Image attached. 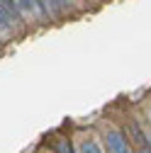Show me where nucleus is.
I'll use <instances>...</instances> for the list:
<instances>
[{
  "mask_svg": "<svg viewBox=\"0 0 151 153\" xmlns=\"http://www.w3.org/2000/svg\"><path fill=\"white\" fill-rule=\"evenodd\" d=\"M107 153H132V146H129V139H127V134L117 131V129H112L107 131Z\"/></svg>",
  "mask_w": 151,
  "mask_h": 153,
  "instance_id": "nucleus-1",
  "label": "nucleus"
},
{
  "mask_svg": "<svg viewBox=\"0 0 151 153\" xmlns=\"http://www.w3.org/2000/svg\"><path fill=\"white\" fill-rule=\"evenodd\" d=\"M12 20H10V15L3 10V7H0V39H7V36L12 34Z\"/></svg>",
  "mask_w": 151,
  "mask_h": 153,
  "instance_id": "nucleus-2",
  "label": "nucleus"
},
{
  "mask_svg": "<svg viewBox=\"0 0 151 153\" xmlns=\"http://www.w3.org/2000/svg\"><path fill=\"white\" fill-rule=\"evenodd\" d=\"M37 10V0H17V12H22V15H34Z\"/></svg>",
  "mask_w": 151,
  "mask_h": 153,
  "instance_id": "nucleus-3",
  "label": "nucleus"
},
{
  "mask_svg": "<svg viewBox=\"0 0 151 153\" xmlns=\"http://www.w3.org/2000/svg\"><path fill=\"white\" fill-rule=\"evenodd\" d=\"M0 7H3L12 20H20V12H17V5H15V0H0Z\"/></svg>",
  "mask_w": 151,
  "mask_h": 153,
  "instance_id": "nucleus-4",
  "label": "nucleus"
},
{
  "mask_svg": "<svg viewBox=\"0 0 151 153\" xmlns=\"http://www.w3.org/2000/svg\"><path fill=\"white\" fill-rule=\"evenodd\" d=\"M78 153H102V151H100V146H98L95 141L85 139V141H81V146H78Z\"/></svg>",
  "mask_w": 151,
  "mask_h": 153,
  "instance_id": "nucleus-5",
  "label": "nucleus"
},
{
  "mask_svg": "<svg viewBox=\"0 0 151 153\" xmlns=\"http://www.w3.org/2000/svg\"><path fill=\"white\" fill-rule=\"evenodd\" d=\"M54 148H56V153H73L71 141H66V139H56L54 141Z\"/></svg>",
  "mask_w": 151,
  "mask_h": 153,
  "instance_id": "nucleus-6",
  "label": "nucleus"
},
{
  "mask_svg": "<svg viewBox=\"0 0 151 153\" xmlns=\"http://www.w3.org/2000/svg\"><path fill=\"white\" fill-rule=\"evenodd\" d=\"M139 153H149V146H146V148H141V151H139Z\"/></svg>",
  "mask_w": 151,
  "mask_h": 153,
  "instance_id": "nucleus-7",
  "label": "nucleus"
}]
</instances>
